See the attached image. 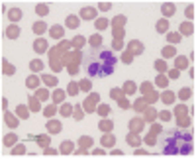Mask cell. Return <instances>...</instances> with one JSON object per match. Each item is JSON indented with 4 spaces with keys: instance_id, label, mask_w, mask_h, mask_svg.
Wrapping results in <instances>:
<instances>
[{
    "instance_id": "10",
    "label": "cell",
    "mask_w": 196,
    "mask_h": 159,
    "mask_svg": "<svg viewBox=\"0 0 196 159\" xmlns=\"http://www.w3.org/2000/svg\"><path fill=\"white\" fill-rule=\"evenodd\" d=\"M30 69H32L33 73H35V71H41V69H43V63H41L39 59H33L32 63H30Z\"/></svg>"
},
{
    "instance_id": "25",
    "label": "cell",
    "mask_w": 196,
    "mask_h": 159,
    "mask_svg": "<svg viewBox=\"0 0 196 159\" xmlns=\"http://www.w3.org/2000/svg\"><path fill=\"white\" fill-rule=\"evenodd\" d=\"M163 55L165 57H171V55H175V49H173L171 45H167V47L163 49Z\"/></svg>"
},
{
    "instance_id": "3",
    "label": "cell",
    "mask_w": 196,
    "mask_h": 159,
    "mask_svg": "<svg viewBox=\"0 0 196 159\" xmlns=\"http://www.w3.org/2000/svg\"><path fill=\"white\" fill-rule=\"evenodd\" d=\"M20 34H22V30H20L18 26H14V24L6 28V35H8L10 39H16V37H18V35H20Z\"/></svg>"
},
{
    "instance_id": "37",
    "label": "cell",
    "mask_w": 196,
    "mask_h": 159,
    "mask_svg": "<svg viewBox=\"0 0 196 159\" xmlns=\"http://www.w3.org/2000/svg\"><path fill=\"white\" fill-rule=\"evenodd\" d=\"M2 65H4V69H6V73H8V75H12V73H14V69L8 67V61H2Z\"/></svg>"
},
{
    "instance_id": "33",
    "label": "cell",
    "mask_w": 196,
    "mask_h": 159,
    "mask_svg": "<svg viewBox=\"0 0 196 159\" xmlns=\"http://www.w3.org/2000/svg\"><path fill=\"white\" fill-rule=\"evenodd\" d=\"M47 96H49L47 91H39L37 92V98H39V100H47Z\"/></svg>"
},
{
    "instance_id": "40",
    "label": "cell",
    "mask_w": 196,
    "mask_h": 159,
    "mask_svg": "<svg viewBox=\"0 0 196 159\" xmlns=\"http://www.w3.org/2000/svg\"><path fill=\"white\" fill-rule=\"evenodd\" d=\"M75 45H77V47H82V45H84V39H82V37H77V39H75Z\"/></svg>"
},
{
    "instance_id": "17",
    "label": "cell",
    "mask_w": 196,
    "mask_h": 159,
    "mask_svg": "<svg viewBox=\"0 0 196 159\" xmlns=\"http://www.w3.org/2000/svg\"><path fill=\"white\" fill-rule=\"evenodd\" d=\"M81 14H82V16H86V18H94V16H96V10H94V8H84Z\"/></svg>"
},
{
    "instance_id": "9",
    "label": "cell",
    "mask_w": 196,
    "mask_h": 159,
    "mask_svg": "<svg viewBox=\"0 0 196 159\" xmlns=\"http://www.w3.org/2000/svg\"><path fill=\"white\" fill-rule=\"evenodd\" d=\"M43 83L47 84V86H55V84H57V77H53V75H43Z\"/></svg>"
},
{
    "instance_id": "30",
    "label": "cell",
    "mask_w": 196,
    "mask_h": 159,
    "mask_svg": "<svg viewBox=\"0 0 196 159\" xmlns=\"http://www.w3.org/2000/svg\"><path fill=\"white\" fill-rule=\"evenodd\" d=\"M184 14H186V18H190V20H192V18H194V8H192V6H188V8L184 10Z\"/></svg>"
},
{
    "instance_id": "36",
    "label": "cell",
    "mask_w": 196,
    "mask_h": 159,
    "mask_svg": "<svg viewBox=\"0 0 196 159\" xmlns=\"http://www.w3.org/2000/svg\"><path fill=\"white\" fill-rule=\"evenodd\" d=\"M100 128H102L104 132H108V130L112 128V122H102V124H100Z\"/></svg>"
},
{
    "instance_id": "31",
    "label": "cell",
    "mask_w": 196,
    "mask_h": 159,
    "mask_svg": "<svg viewBox=\"0 0 196 159\" xmlns=\"http://www.w3.org/2000/svg\"><path fill=\"white\" fill-rule=\"evenodd\" d=\"M12 153H14V155H18V153H26V147H24V145H18V147L12 149Z\"/></svg>"
},
{
    "instance_id": "32",
    "label": "cell",
    "mask_w": 196,
    "mask_h": 159,
    "mask_svg": "<svg viewBox=\"0 0 196 159\" xmlns=\"http://www.w3.org/2000/svg\"><path fill=\"white\" fill-rule=\"evenodd\" d=\"M61 151H63V153L71 151V142H63V145H61Z\"/></svg>"
},
{
    "instance_id": "2",
    "label": "cell",
    "mask_w": 196,
    "mask_h": 159,
    "mask_svg": "<svg viewBox=\"0 0 196 159\" xmlns=\"http://www.w3.org/2000/svg\"><path fill=\"white\" fill-rule=\"evenodd\" d=\"M192 149H194L192 132L182 128H171L161 134L159 151L163 155H190Z\"/></svg>"
},
{
    "instance_id": "27",
    "label": "cell",
    "mask_w": 196,
    "mask_h": 159,
    "mask_svg": "<svg viewBox=\"0 0 196 159\" xmlns=\"http://www.w3.org/2000/svg\"><path fill=\"white\" fill-rule=\"evenodd\" d=\"M92 45H94V47H100V45H102V37H100V35H94V37H92Z\"/></svg>"
},
{
    "instance_id": "18",
    "label": "cell",
    "mask_w": 196,
    "mask_h": 159,
    "mask_svg": "<svg viewBox=\"0 0 196 159\" xmlns=\"http://www.w3.org/2000/svg\"><path fill=\"white\" fill-rule=\"evenodd\" d=\"M26 84H28L30 88H33V86H37V84H39V79L32 75V77H30V79H28V83H26Z\"/></svg>"
},
{
    "instance_id": "44",
    "label": "cell",
    "mask_w": 196,
    "mask_h": 159,
    "mask_svg": "<svg viewBox=\"0 0 196 159\" xmlns=\"http://www.w3.org/2000/svg\"><path fill=\"white\" fill-rule=\"evenodd\" d=\"M110 8V2H102V4H100V10H108Z\"/></svg>"
},
{
    "instance_id": "42",
    "label": "cell",
    "mask_w": 196,
    "mask_h": 159,
    "mask_svg": "<svg viewBox=\"0 0 196 159\" xmlns=\"http://www.w3.org/2000/svg\"><path fill=\"white\" fill-rule=\"evenodd\" d=\"M169 39H171V41H180V35H177V34H171V35H169Z\"/></svg>"
},
{
    "instance_id": "20",
    "label": "cell",
    "mask_w": 196,
    "mask_h": 159,
    "mask_svg": "<svg viewBox=\"0 0 196 159\" xmlns=\"http://www.w3.org/2000/svg\"><path fill=\"white\" fill-rule=\"evenodd\" d=\"M14 142H16V134H8L4 138V145H12Z\"/></svg>"
},
{
    "instance_id": "35",
    "label": "cell",
    "mask_w": 196,
    "mask_h": 159,
    "mask_svg": "<svg viewBox=\"0 0 196 159\" xmlns=\"http://www.w3.org/2000/svg\"><path fill=\"white\" fill-rule=\"evenodd\" d=\"M161 120H171V112L169 110H163L161 112Z\"/></svg>"
},
{
    "instance_id": "47",
    "label": "cell",
    "mask_w": 196,
    "mask_h": 159,
    "mask_svg": "<svg viewBox=\"0 0 196 159\" xmlns=\"http://www.w3.org/2000/svg\"><path fill=\"white\" fill-rule=\"evenodd\" d=\"M180 30H182V32H190V26H188V24H184L182 28H180Z\"/></svg>"
},
{
    "instance_id": "14",
    "label": "cell",
    "mask_w": 196,
    "mask_h": 159,
    "mask_svg": "<svg viewBox=\"0 0 196 159\" xmlns=\"http://www.w3.org/2000/svg\"><path fill=\"white\" fill-rule=\"evenodd\" d=\"M45 28H47V26L43 24V22H37V24H33V32H35V34H43Z\"/></svg>"
},
{
    "instance_id": "38",
    "label": "cell",
    "mask_w": 196,
    "mask_h": 159,
    "mask_svg": "<svg viewBox=\"0 0 196 159\" xmlns=\"http://www.w3.org/2000/svg\"><path fill=\"white\" fill-rule=\"evenodd\" d=\"M106 26H108L106 20H98V22H96V28H100V30H102V28H106Z\"/></svg>"
},
{
    "instance_id": "8",
    "label": "cell",
    "mask_w": 196,
    "mask_h": 159,
    "mask_svg": "<svg viewBox=\"0 0 196 159\" xmlns=\"http://www.w3.org/2000/svg\"><path fill=\"white\" fill-rule=\"evenodd\" d=\"M16 114L22 118V120H28V118H30V112H28V108H26V106H22V104H18Z\"/></svg>"
},
{
    "instance_id": "12",
    "label": "cell",
    "mask_w": 196,
    "mask_h": 159,
    "mask_svg": "<svg viewBox=\"0 0 196 159\" xmlns=\"http://www.w3.org/2000/svg\"><path fill=\"white\" fill-rule=\"evenodd\" d=\"M63 98H65V92L61 91V88H57V91L53 92V102H61Z\"/></svg>"
},
{
    "instance_id": "22",
    "label": "cell",
    "mask_w": 196,
    "mask_h": 159,
    "mask_svg": "<svg viewBox=\"0 0 196 159\" xmlns=\"http://www.w3.org/2000/svg\"><path fill=\"white\" fill-rule=\"evenodd\" d=\"M67 26H69V28H77V26H79V20H77L75 16H69V20H67Z\"/></svg>"
},
{
    "instance_id": "6",
    "label": "cell",
    "mask_w": 196,
    "mask_h": 159,
    "mask_svg": "<svg viewBox=\"0 0 196 159\" xmlns=\"http://www.w3.org/2000/svg\"><path fill=\"white\" fill-rule=\"evenodd\" d=\"M33 49L37 51V53H43V51L47 49V41L45 39H37V41L33 43Z\"/></svg>"
},
{
    "instance_id": "45",
    "label": "cell",
    "mask_w": 196,
    "mask_h": 159,
    "mask_svg": "<svg viewBox=\"0 0 196 159\" xmlns=\"http://www.w3.org/2000/svg\"><path fill=\"white\" fill-rule=\"evenodd\" d=\"M133 143V145H135V143H137V140H135V138H133V135H128V143Z\"/></svg>"
},
{
    "instance_id": "48",
    "label": "cell",
    "mask_w": 196,
    "mask_h": 159,
    "mask_svg": "<svg viewBox=\"0 0 196 159\" xmlns=\"http://www.w3.org/2000/svg\"><path fill=\"white\" fill-rule=\"evenodd\" d=\"M45 10H47L45 6H39V8H37V12H39V14H45Z\"/></svg>"
},
{
    "instance_id": "16",
    "label": "cell",
    "mask_w": 196,
    "mask_h": 159,
    "mask_svg": "<svg viewBox=\"0 0 196 159\" xmlns=\"http://www.w3.org/2000/svg\"><path fill=\"white\" fill-rule=\"evenodd\" d=\"M55 112H57V110H55V104H49V106H45V110H43V114H45L47 118H51Z\"/></svg>"
},
{
    "instance_id": "41",
    "label": "cell",
    "mask_w": 196,
    "mask_h": 159,
    "mask_svg": "<svg viewBox=\"0 0 196 159\" xmlns=\"http://www.w3.org/2000/svg\"><path fill=\"white\" fill-rule=\"evenodd\" d=\"M110 94H112V98H120V91H118V88H112Z\"/></svg>"
},
{
    "instance_id": "43",
    "label": "cell",
    "mask_w": 196,
    "mask_h": 159,
    "mask_svg": "<svg viewBox=\"0 0 196 159\" xmlns=\"http://www.w3.org/2000/svg\"><path fill=\"white\" fill-rule=\"evenodd\" d=\"M32 108L35 110V112H37V108H39V104H37V100H35V98H32Z\"/></svg>"
},
{
    "instance_id": "26",
    "label": "cell",
    "mask_w": 196,
    "mask_h": 159,
    "mask_svg": "<svg viewBox=\"0 0 196 159\" xmlns=\"http://www.w3.org/2000/svg\"><path fill=\"white\" fill-rule=\"evenodd\" d=\"M184 67H186V59L179 57V59H177V69H184Z\"/></svg>"
},
{
    "instance_id": "5",
    "label": "cell",
    "mask_w": 196,
    "mask_h": 159,
    "mask_svg": "<svg viewBox=\"0 0 196 159\" xmlns=\"http://www.w3.org/2000/svg\"><path fill=\"white\" fill-rule=\"evenodd\" d=\"M8 18L12 20V22H18V20L22 18V10L20 8H10L8 10Z\"/></svg>"
},
{
    "instance_id": "24",
    "label": "cell",
    "mask_w": 196,
    "mask_h": 159,
    "mask_svg": "<svg viewBox=\"0 0 196 159\" xmlns=\"http://www.w3.org/2000/svg\"><path fill=\"white\" fill-rule=\"evenodd\" d=\"M179 96L182 98V100H186V98H190V88H182V91L179 92Z\"/></svg>"
},
{
    "instance_id": "34",
    "label": "cell",
    "mask_w": 196,
    "mask_h": 159,
    "mask_svg": "<svg viewBox=\"0 0 196 159\" xmlns=\"http://www.w3.org/2000/svg\"><path fill=\"white\" fill-rule=\"evenodd\" d=\"M139 126H141V120H133V122H131V128H133L135 132H139V130H141Z\"/></svg>"
},
{
    "instance_id": "15",
    "label": "cell",
    "mask_w": 196,
    "mask_h": 159,
    "mask_svg": "<svg viewBox=\"0 0 196 159\" xmlns=\"http://www.w3.org/2000/svg\"><path fill=\"white\" fill-rule=\"evenodd\" d=\"M167 28H169V22H167V20L157 22V32H159V34H161V32H167Z\"/></svg>"
},
{
    "instance_id": "7",
    "label": "cell",
    "mask_w": 196,
    "mask_h": 159,
    "mask_svg": "<svg viewBox=\"0 0 196 159\" xmlns=\"http://www.w3.org/2000/svg\"><path fill=\"white\" fill-rule=\"evenodd\" d=\"M51 37L61 39V37H63V28H61V26H51Z\"/></svg>"
},
{
    "instance_id": "1",
    "label": "cell",
    "mask_w": 196,
    "mask_h": 159,
    "mask_svg": "<svg viewBox=\"0 0 196 159\" xmlns=\"http://www.w3.org/2000/svg\"><path fill=\"white\" fill-rule=\"evenodd\" d=\"M116 59L114 51L108 47H94L88 49L82 57V71L88 79H106L116 71Z\"/></svg>"
},
{
    "instance_id": "46",
    "label": "cell",
    "mask_w": 196,
    "mask_h": 159,
    "mask_svg": "<svg viewBox=\"0 0 196 159\" xmlns=\"http://www.w3.org/2000/svg\"><path fill=\"white\" fill-rule=\"evenodd\" d=\"M124 61H126V63H130V61H131V55H130V53H126V55H124Z\"/></svg>"
},
{
    "instance_id": "19",
    "label": "cell",
    "mask_w": 196,
    "mask_h": 159,
    "mask_svg": "<svg viewBox=\"0 0 196 159\" xmlns=\"http://www.w3.org/2000/svg\"><path fill=\"white\" fill-rule=\"evenodd\" d=\"M71 110H73V106H71V104H63V108H61V114H63V116H71Z\"/></svg>"
},
{
    "instance_id": "23",
    "label": "cell",
    "mask_w": 196,
    "mask_h": 159,
    "mask_svg": "<svg viewBox=\"0 0 196 159\" xmlns=\"http://www.w3.org/2000/svg\"><path fill=\"white\" fill-rule=\"evenodd\" d=\"M155 69H157V71H165V69H167V65H165L163 59H157V61H155Z\"/></svg>"
},
{
    "instance_id": "4",
    "label": "cell",
    "mask_w": 196,
    "mask_h": 159,
    "mask_svg": "<svg viewBox=\"0 0 196 159\" xmlns=\"http://www.w3.org/2000/svg\"><path fill=\"white\" fill-rule=\"evenodd\" d=\"M47 132L49 134H59V132H61V124L55 122V120H49L47 122Z\"/></svg>"
},
{
    "instance_id": "11",
    "label": "cell",
    "mask_w": 196,
    "mask_h": 159,
    "mask_svg": "<svg viewBox=\"0 0 196 159\" xmlns=\"http://www.w3.org/2000/svg\"><path fill=\"white\" fill-rule=\"evenodd\" d=\"M173 100H175V94H173L171 91H165L163 92V102H165V104H171Z\"/></svg>"
},
{
    "instance_id": "28",
    "label": "cell",
    "mask_w": 196,
    "mask_h": 159,
    "mask_svg": "<svg viewBox=\"0 0 196 159\" xmlns=\"http://www.w3.org/2000/svg\"><path fill=\"white\" fill-rule=\"evenodd\" d=\"M167 83H169V81H167V79H165V77H157V86H167Z\"/></svg>"
},
{
    "instance_id": "29",
    "label": "cell",
    "mask_w": 196,
    "mask_h": 159,
    "mask_svg": "<svg viewBox=\"0 0 196 159\" xmlns=\"http://www.w3.org/2000/svg\"><path fill=\"white\" fill-rule=\"evenodd\" d=\"M108 112H110V108H108V106H104V104H102V106L98 108V114H100V116H106Z\"/></svg>"
},
{
    "instance_id": "21",
    "label": "cell",
    "mask_w": 196,
    "mask_h": 159,
    "mask_svg": "<svg viewBox=\"0 0 196 159\" xmlns=\"http://www.w3.org/2000/svg\"><path fill=\"white\" fill-rule=\"evenodd\" d=\"M163 12L167 14V16H171L173 12H175V4H165V6H163Z\"/></svg>"
},
{
    "instance_id": "39",
    "label": "cell",
    "mask_w": 196,
    "mask_h": 159,
    "mask_svg": "<svg viewBox=\"0 0 196 159\" xmlns=\"http://www.w3.org/2000/svg\"><path fill=\"white\" fill-rule=\"evenodd\" d=\"M126 91H128V92H133V91H135L133 83H130V81H128V83H126Z\"/></svg>"
},
{
    "instance_id": "13",
    "label": "cell",
    "mask_w": 196,
    "mask_h": 159,
    "mask_svg": "<svg viewBox=\"0 0 196 159\" xmlns=\"http://www.w3.org/2000/svg\"><path fill=\"white\" fill-rule=\"evenodd\" d=\"M102 143H104L106 147H110V145H114L116 143V138L114 135H104V138H102Z\"/></svg>"
}]
</instances>
